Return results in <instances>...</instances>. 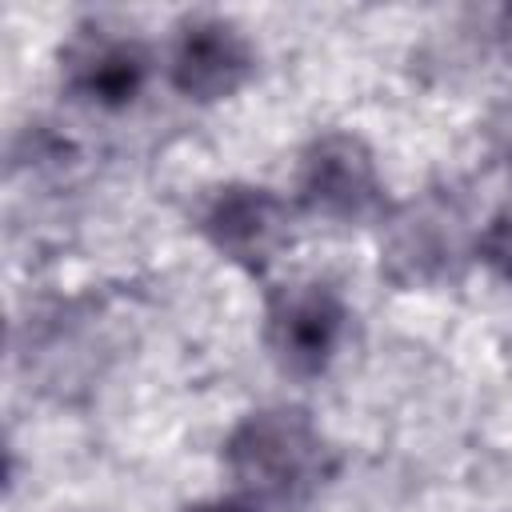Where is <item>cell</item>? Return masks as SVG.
Segmentation results:
<instances>
[{
  "label": "cell",
  "instance_id": "5b68a950",
  "mask_svg": "<svg viewBox=\"0 0 512 512\" xmlns=\"http://www.w3.org/2000/svg\"><path fill=\"white\" fill-rule=\"evenodd\" d=\"M208 244L248 272H264L292 240L288 204L260 184H228L200 216Z\"/></svg>",
  "mask_w": 512,
  "mask_h": 512
},
{
  "label": "cell",
  "instance_id": "ba28073f",
  "mask_svg": "<svg viewBox=\"0 0 512 512\" xmlns=\"http://www.w3.org/2000/svg\"><path fill=\"white\" fill-rule=\"evenodd\" d=\"M480 256H484L504 280H512V212H504L500 220H492V228L480 236Z\"/></svg>",
  "mask_w": 512,
  "mask_h": 512
},
{
  "label": "cell",
  "instance_id": "277c9868",
  "mask_svg": "<svg viewBox=\"0 0 512 512\" xmlns=\"http://www.w3.org/2000/svg\"><path fill=\"white\" fill-rule=\"evenodd\" d=\"M252 68H256V52L228 16L200 12V16L180 20L172 56H168V76L176 92H184L188 100L212 104V100L240 92Z\"/></svg>",
  "mask_w": 512,
  "mask_h": 512
},
{
  "label": "cell",
  "instance_id": "9c48e42d",
  "mask_svg": "<svg viewBox=\"0 0 512 512\" xmlns=\"http://www.w3.org/2000/svg\"><path fill=\"white\" fill-rule=\"evenodd\" d=\"M188 512H260L252 500L244 496H220V500H204V504H192Z\"/></svg>",
  "mask_w": 512,
  "mask_h": 512
},
{
  "label": "cell",
  "instance_id": "3957f363",
  "mask_svg": "<svg viewBox=\"0 0 512 512\" xmlns=\"http://www.w3.org/2000/svg\"><path fill=\"white\" fill-rule=\"evenodd\" d=\"M344 300L328 284H284L264 304V340L292 376H320L344 340Z\"/></svg>",
  "mask_w": 512,
  "mask_h": 512
},
{
  "label": "cell",
  "instance_id": "7a4b0ae2",
  "mask_svg": "<svg viewBox=\"0 0 512 512\" xmlns=\"http://www.w3.org/2000/svg\"><path fill=\"white\" fill-rule=\"evenodd\" d=\"M300 204L324 220H372L384 208L372 148L352 132L316 136L300 156Z\"/></svg>",
  "mask_w": 512,
  "mask_h": 512
},
{
  "label": "cell",
  "instance_id": "8992f818",
  "mask_svg": "<svg viewBox=\"0 0 512 512\" xmlns=\"http://www.w3.org/2000/svg\"><path fill=\"white\" fill-rule=\"evenodd\" d=\"M468 256V228L452 200L424 196L392 220L384 240V268L396 284H436Z\"/></svg>",
  "mask_w": 512,
  "mask_h": 512
},
{
  "label": "cell",
  "instance_id": "6da1fadb",
  "mask_svg": "<svg viewBox=\"0 0 512 512\" xmlns=\"http://www.w3.org/2000/svg\"><path fill=\"white\" fill-rule=\"evenodd\" d=\"M224 468L236 496L260 512L304 508L336 472L332 444L304 408H260L224 440Z\"/></svg>",
  "mask_w": 512,
  "mask_h": 512
},
{
  "label": "cell",
  "instance_id": "52a82bcc",
  "mask_svg": "<svg viewBox=\"0 0 512 512\" xmlns=\"http://www.w3.org/2000/svg\"><path fill=\"white\" fill-rule=\"evenodd\" d=\"M68 84L96 108H128L148 80V52L132 36L84 32L64 52Z\"/></svg>",
  "mask_w": 512,
  "mask_h": 512
}]
</instances>
